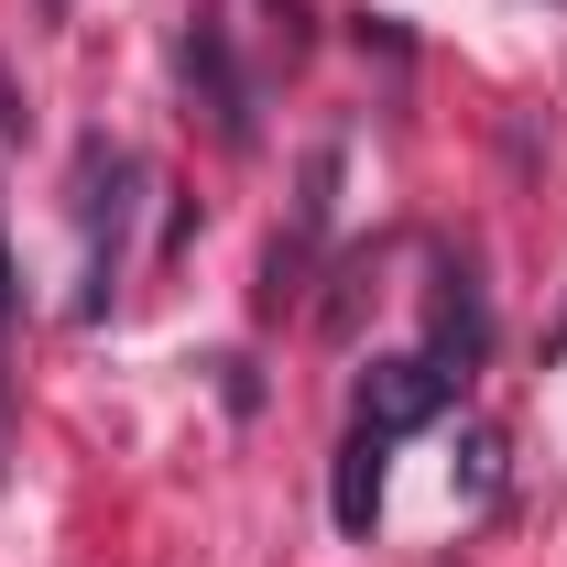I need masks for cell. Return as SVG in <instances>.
Returning <instances> with one entry per match:
<instances>
[{
	"label": "cell",
	"mask_w": 567,
	"mask_h": 567,
	"mask_svg": "<svg viewBox=\"0 0 567 567\" xmlns=\"http://www.w3.org/2000/svg\"><path fill=\"white\" fill-rule=\"evenodd\" d=\"M458 404V371L436 350H404V360H371V382H360V425H382V436H415Z\"/></svg>",
	"instance_id": "cell-1"
},
{
	"label": "cell",
	"mask_w": 567,
	"mask_h": 567,
	"mask_svg": "<svg viewBox=\"0 0 567 567\" xmlns=\"http://www.w3.org/2000/svg\"><path fill=\"white\" fill-rule=\"evenodd\" d=\"M382 458H393V436H382V425H350V447H339V481H328L339 535H371V513H382Z\"/></svg>",
	"instance_id": "cell-2"
},
{
	"label": "cell",
	"mask_w": 567,
	"mask_h": 567,
	"mask_svg": "<svg viewBox=\"0 0 567 567\" xmlns=\"http://www.w3.org/2000/svg\"><path fill=\"white\" fill-rule=\"evenodd\" d=\"M492 350V306H481V284L470 274H436V360L470 382V360Z\"/></svg>",
	"instance_id": "cell-3"
},
{
	"label": "cell",
	"mask_w": 567,
	"mask_h": 567,
	"mask_svg": "<svg viewBox=\"0 0 567 567\" xmlns=\"http://www.w3.org/2000/svg\"><path fill=\"white\" fill-rule=\"evenodd\" d=\"M11 306H22V284H11V240H0V339H11Z\"/></svg>",
	"instance_id": "cell-4"
},
{
	"label": "cell",
	"mask_w": 567,
	"mask_h": 567,
	"mask_svg": "<svg viewBox=\"0 0 567 567\" xmlns=\"http://www.w3.org/2000/svg\"><path fill=\"white\" fill-rule=\"evenodd\" d=\"M557 339H567V328H557Z\"/></svg>",
	"instance_id": "cell-5"
}]
</instances>
